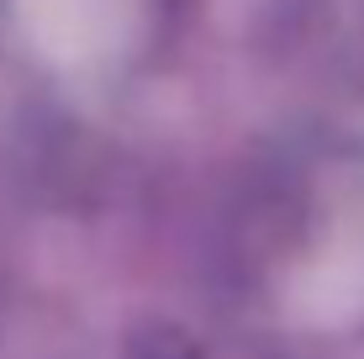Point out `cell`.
<instances>
[{
	"mask_svg": "<svg viewBox=\"0 0 364 359\" xmlns=\"http://www.w3.org/2000/svg\"><path fill=\"white\" fill-rule=\"evenodd\" d=\"M21 21L53 58H90L111 48L122 0H16Z\"/></svg>",
	"mask_w": 364,
	"mask_h": 359,
	"instance_id": "1",
	"label": "cell"
}]
</instances>
